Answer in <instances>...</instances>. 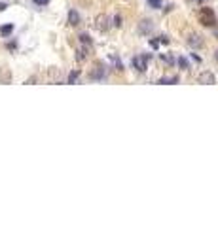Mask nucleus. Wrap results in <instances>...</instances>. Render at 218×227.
<instances>
[{
  "label": "nucleus",
  "mask_w": 218,
  "mask_h": 227,
  "mask_svg": "<svg viewBox=\"0 0 218 227\" xmlns=\"http://www.w3.org/2000/svg\"><path fill=\"white\" fill-rule=\"evenodd\" d=\"M186 44L190 45L191 49H199V48H203L205 45V38L199 34V32H188V36H186Z\"/></svg>",
  "instance_id": "obj_1"
},
{
  "label": "nucleus",
  "mask_w": 218,
  "mask_h": 227,
  "mask_svg": "<svg viewBox=\"0 0 218 227\" xmlns=\"http://www.w3.org/2000/svg\"><path fill=\"white\" fill-rule=\"evenodd\" d=\"M199 21L203 23L205 27H214L216 25V17H214V13H212L211 8H203L199 12Z\"/></svg>",
  "instance_id": "obj_2"
},
{
  "label": "nucleus",
  "mask_w": 218,
  "mask_h": 227,
  "mask_svg": "<svg viewBox=\"0 0 218 227\" xmlns=\"http://www.w3.org/2000/svg\"><path fill=\"white\" fill-rule=\"evenodd\" d=\"M197 83H201V85H212V83H216V78H214V74L211 70H203L197 76Z\"/></svg>",
  "instance_id": "obj_3"
},
{
  "label": "nucleus",
  "mask_w": 218,
  "mask_h": 227,
  "mask_svg": "<svg viewBox=\"0 0 218 227\" xmlns=\"http://www.w3.org/2000/svg\"><path fill=\"white\" fill-rule=\"evenodd\" d=\"M148 55H137V57H133V66L137 68L138 72H144L146 70V64H148Z\"/></svg>",
  "instance_id": "obj_4"
},
{
  "label": "nucleus",
  "mask_w": 218,
  "mask_h": 227,
  "mask_svg": "<svg viewBox=\"0 0 218 227\" xmlns=\"http://www.w3.org/2000/svg\"><path fill=\"white\" fill-rule=\"evenodd\" d=\"M154 30V23L150 21V19H142L140 23H138V32L140 34H150Z\"/></svg>",
  "instance_id": "obj_5"
},
{
  "label": "nucleus",
  "mask_w": 218,
  "mask_h": 227,
  "mask_svg": "<svg viewBox=\"0 0 218 227\" xmlns=\"http://www.w3.org/2000/svg\"><path fill=\"white\" fill-rule=\"evenodd\" d=\"M89 78L95 80V81L103 80V78H104V66H103V64H95V68L89 72Z\"/></svg>",
  "instance_id": "obj_6"
},
{
  "label": "nucleus",
  "mask_w": 218,
  "mask_h": 227,
  "mask_svg": "<svg viewBox=\"0 0 218 227\" xmlns=\"http://www.w3.org/2000/svg\"><path fill=\"white\" fill-rule=\"evenodd\" d=\"M80 13L76 12V10H70L68 12V25H72V27H78L80 25Z\"/></svg>",
  "instance_id": "obj_7"
},
{
  "label": "nucleus",
  "mask_w": 218,
  "mask_h": 227,
  "mask_svg": "<svg viewBox=\"0 0 218 227\" xmlns=\"http://www.w3.org/2000/svg\"><path fill=\"white\" fill-rule=\"evenodd\" d=\"M89 51H91V45H87V44H82V48L78 49V55H76V59H78V61H84V59H87V57H89Z\"/></svg>",
  "instance_id": "obj_8"
},
{
  "label": "nucleus",
  "mask_w": 218,
  "mask_h": 227,
  "mask_svg": "<svg viewBox=\"0 0 218 227\" xmlns=\"http://www.w3.org/2000/svg\"><path fill=\"white\" fill-rule=\"evenodd\" d=\"M106 23H108V17H106V15H101V17H97V21H95V27L99 29V30H106V29H108V25H106Z\"/></svg>",
  "instance_id": "obj_9"
},
{
  "label": "nucleus",
  "mask_w": 218,
  "mask_h": 227,
  "mask_svg": "<svg viewBox=\"0 0 218 227\" xmlns=\"http://www.w3.org/2000/svg\"><path fill=\"white\" fill-rule=\"evenodd\" d=\"M157 83H165V85H175V83H178V78L177 76H169V78H161Z\"/></svg>",
  "instance_id": "obj_10"
},
{
  "label": "nucleus",
  "mask_w": 218,
  "mask_h": 227,
  "mask_svg": "<svg viewBox=\"0 0 218 227\" xmlns=\"http://www.w3.org/2000/svg\"><path fill=\"white\" fill-rule=\"evenodd\" d=\"M175 63H178V66L182 68V70H188V68H190V63H188L184 57H177V59H175Z\"/></svg>",
  "instance_id": "obj_11"
},
{
  "label": "nucleus",
  "mask_w": 218,
  "mask_h": 227,
  "mask_svg": "<svg viewBox=\"0 0 218 227\" xmlns=\"http://www.w3.org/2000/svg\"><path fill=\"white\" fill-rule=\"evenodd\" d=\"M78 76H80V70H72V72L68 74V80H66V81H68V83H76V81H78Z\"/></svg>",
  "instance_id": "obj_12"
},
{
  "label": "nucleus",
  "mask_w": 218,
  "mask_h": 227,
  "mask_svg": "<svg viewBox=\"0 0 218 227\" xmlns=\"http://www.w3.org/2000/svg\"><path fill=\"white\" fill-rule=\"evenodd\" d=\"M13 30V25H4V27H0V34L2 36H10Z\"/></svg>",
  "instance_id": "obj_13"
},
{
  "label": "nucleus",
  "mask_w": 218,
  "mask_h": 227,
  "mask_svg": "<svg viewBox=\"0 0 218 227\" xmlns=\"http://www.w3.org/2000/svg\"><path fill=\"white\" fill-rule=\"evenodd\" d=\"M159 59H161L165 64H169V66L175 64V59H173V57H169V55H165V53H161V55H159Z\"/></svg>",
  "instance_id": "obj_14"
},
{
  "label": "nucleus",
  "mask_w": 218,
  "mask_h": 227,
  "mask_svg": "<svg viewBox=\"0 0 218 227\" xmlns=\"http://www.w3.org/2000/svg\"><path fill=\"white\" fill-rule=\"evenodd\" d=\"M78 38H80V42H82V44H87V45H91V36H89V34L82 32V34H80Z\"/></svg>",
  "instance_id": "obj_15"
},
{
  "label": "nucleus",
  "mask_w": 218,
  "mask_h": 227,
  "mask_svg": "<svg viewBox=\"0 0 218 227\" xmlns=\"http://www.w3.org/2000/svg\"><path fill=\"white\" fill-rule=\"evenodd\" d=\"M148 4H150V8H154V10H159V8H161V0H148Z\"/></svg>",
  "instance_id": "obj_16"
},
{
  "label": "nucleus",
  "mask_w": 218,
  "mask_h": 227,
  "mask_svg": "<svg viewBox=\"0 0 218 227\" xmlns=\"http://www.w3.org/2000/svg\"><path fill=\"white\" fill-rule=\"evenodd\" d=\"M112 27H122V17H119V15L112 17Z\"/></svg>",
  "instance_id": "obj_17"
},
{
  "label": "nucleus",
  "mask_w": 218,
  "mask_h": 227,
  "mask_svg": "<svg viewBox=\"0 0 218 227\" xmlns=\"http://www.w3.org/2000/svg\"><path fill=\"white\" fill-rule=\"evenodd\" d=\"M32 2L36 6H47V4H50V0H32Z\"/></svg>",
  "instance_id": "obj_18"
},
{
  "label": "nucleus",
  "mask_w": 218,
  "mask_h": 227,
  "mask_svg": "<svg viewBox=\"0 0 218 227\" xmlns=\"http://www.w3.org/2000/svg\"><path fill=\"white\" fill-rule=\"evenodd\" d=\"M6 8H8V4H6V2H0V12L6 10Z\"/></svg>",
  "instance_id": "obj_19"
},
{
  "label": "nucleus",
  "mask_w": 218,
  "mask_h": 227,
  "mask_svg": "<svg viewBox=\"0 0 218 227\" xmlns=\"http://www.w3.org/2000/svg\"><path fill=\"white\" fill-rule=\"evenodd\" d=\"M214 59H216V61H218V49H216V51H214Z\"/></svg>",
  "instance_id": "obj_20"
}]
</instances>
